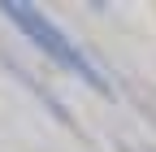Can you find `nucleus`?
Listing matches in <instances>:
<instances>
[{"instance_id":"obj_1","label":"nucleus","mask_w":156,"mask_h":152,"mask_svg":"<svg viewBox=\"0 0 156 152\" xmlns=\"http://www.w3.org/2000/svg\"><path fill=\"white\" fill-rule=\"evenodd\" d=\"M0 13H5L13 26H22L30 39H35V48H44V52L52 56L56 65H65L69 74H78V78H83L87 87H95L100 96H113V83L100 74V65H95V61H91V56L78 48L74 39H65V31L56 26L52 17L44 13V9L26 5V0H5V5H0Z\"/></svg>"},{"instance_id":"obj_2","label":"nucleus","mask_w":156,"mask_h":152,"mask_svg":"<svg viewBox=\"0 0 156 152\" xmlns=\"http://www.w3.org/2000/svg\"><path fill=\"white\" fill-rule=\"evenodd\" d=\"M5 65L13 70V78H17V83H26V87L35 91V96H39V100H44V104H48V113H52V118H56V122H65V126H74V118H69V113L61 109V100H56V96H52V91H48L44 83H35V78H30V74H26L22 65H17V61H5Z\"/></svg>"},{"instance_id":"obj_3","label":"nucleus","mask_w":156,"mask_h":152,"mask_svg":"<svg viewBox=\"0 0 156 152\" xmlns=\"http://www.w3.org/2000/svg\"><path fill=\"white\" fill-rule=\"evenodd\" d=\"M122 152H134V148H122Z\"/></svg>"}]
</instances>
